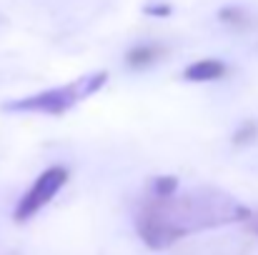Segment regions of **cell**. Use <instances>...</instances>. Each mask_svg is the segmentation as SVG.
I'll return each mask as SVG.
<instances>
[{"label": "cell", "mask_w": 258, "mask_h": 255, "mask_svg": "<svg viewBox=\"0 0 258 255\" xmlns=\"http://www.w3.org/2000/svg\"><path fill=\"white\" fill-rule=\"evenodd\" d=\"M66 183H68V170L66 168L53 165V168L43 170V173L35 178V183L30 185V190L20 198V203H18V208H15V213H13L15 223H28L38 210H43V208L55 198V193H58Z\"/></svg>", "instance_id": "3957f363"}, {"label": "cell", "mask_w": 258, "mask_h": 255, "mask_svg": "<svg viewBox=\"0 0 258 255\" xmlns=\"http://www.w3.org/2000/svg\"><path fill=\"white\" fill-rule=\"evenodd\" d=\"M163 48L161 45H138V48H133L131 53H128V65L131 68H148L151 63H156L158 58H163Z\"/></svg>", "instance_id": "5b68a950"}, {"label": "cell", "mask_w": 258, "mask_h": 255, "mask_svg": "<svg viewBox=\"0 0 258 255\" xmlns=\"http://www.w3.org/2000/svg\"><path fill=\"white\" fill-rule=\"evenodd\" d=\"M226 73H228L226 63L213 60V58H206V60L190 63L183 70V80H188V83H211V80H221Z\"/></svg>", "instance_id": "277c9868"}, {"label": "cell", "mask_w": 258, "mask_h": 255, "mask_svg": "<svg viewBox=\"0 0 258 255\" xmlns=\"http://www.w3.org/2000/svg\"><path fill=\"white\" fill-rule=\"evenodd\" d=\"M108 80V73L105 70H98L93 75L86 78H78L68 85H60V88H50V90H43V93H35V95H28V98H18V100H10L3 105L5 113H45V115H63L68 113L76 103L86 100L88 95L98 93Z\"/></svg>", "instance_id": "7a4b0ae2"}, {"label": "cell", "mask_w": 258, "mask_h": 255, "mask_svg": "<svg viewBox=\"0 0 258 255\" xmlns=\"http://www.w3.org/2000/svg\"><path fill=\"white\" fill-rule=\"evenodd\" d=\"M248 218L251 210L233 195L216 188H196L168 198L151 195L136 215V230L148 248L166 250L185 235L241 223Z\"/></svg>", "instance_id": "6da1fadb"}, {"label": "cell", "mask_w": 258, "mask_h": 255, "mask_svg": "<svg viewBox=\"0 0 258 255\" xmlns=\"http://www.w3.org/2000/svg\"><path fill=\"white\" fill-rule=\"evenodd\" d=\"M146 13L148 15H158V18H166V15H171V5H148L146 8Z\"/></svg>", "instance_id": "9c48e42d"}, {"label": "cell", "mask_w": 258, "mask_h": 255, "mask_svg": "<svg viewBox=\"0 0 258 255\" xmlns=\"http://www.w3.org/2000/svg\"><path fill=\"white\" fill-rule=\"evenodd\" d=\"M218 18H221L223 23H228V25H236V28H241V25L248 23V15H246L243 8H223V10L218 13Z\"/></svg>", "instance_id": "52a82bcc"}, {"label": "cell", "mask_w": 258, "mask_h": 255, "mask_svg": "<svg viewBox=\"0 0 258 255\" xmlns=\"http://www.w3.org/2000/svg\"><path fill=\"white\" fill-rule=\"evenodd\" d=\"M256 133H258V125L256 123H243L238 130H236V135H233V143L236 145H243V143H251L253 138H256Z\"/></svg>", "instance_id": "ba28073f"}, {"label": "cell", "mask_w": 258, "mask_h": 255, "mask_svg": "<svg viewBox=\"0 0 258 255\" xmlns=\"http://www.w3.org/2000/svg\"><path fill=\"white\" fill-rule=\"evenodd\" d=\"M178 193V178L173 175H161L153 180V195L156 198H168V195H175Z\"/></svg>", "instance_id": "8992f818"}]
</instances>
